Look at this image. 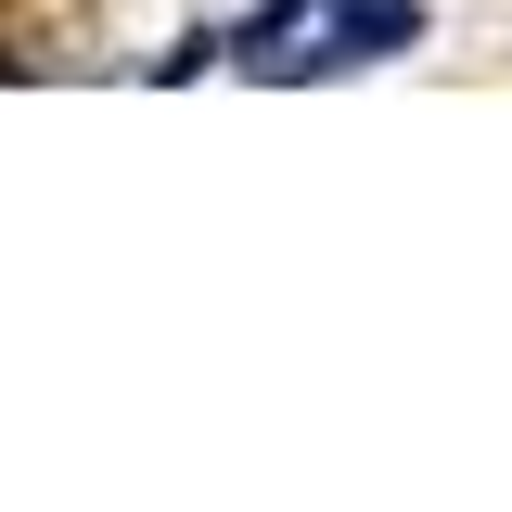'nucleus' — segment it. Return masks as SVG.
<instances>
[{
	"label": "nucleus",
	"instance_id": "nucleus-1",
	"mask_svg": "<svg viewBox=\"0 0 512 512\" xmlns=\"http://www.w3.org/2000/svg\"><path fill=\"white\" fill-rule=\"evenodd\" d=\"M423 39V0H333L320 13V52H282V77H333V64H397Z\"/></svg>",
	"mask_w": 512,
	"mask_h": 512
}]
</instances>
